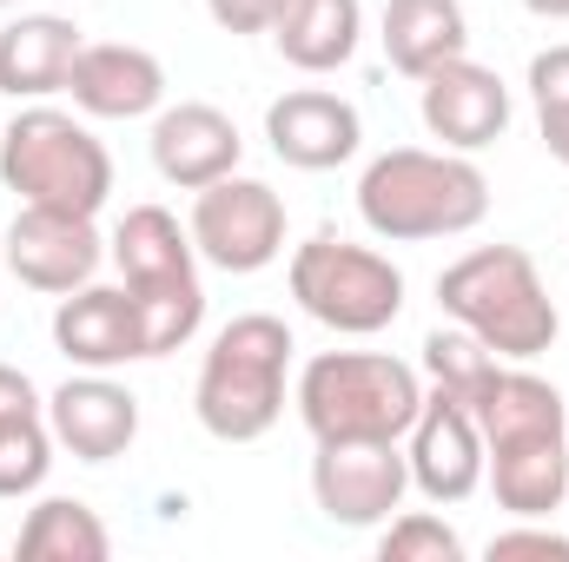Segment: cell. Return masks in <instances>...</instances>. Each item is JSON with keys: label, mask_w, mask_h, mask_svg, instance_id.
<instances>
[{"label": "cell", "mask_w": 569, "mask_h": 562, "mask_svg": "<svg viewBox=\"0 0 569 562\" xmlns=\"http://www.w3.org/2000/svg\"><path fill=\"white\" fill-rule=\"evenodd\" d=\"M358 212L371 232L385 239H443V232H470L490 212V179L470 159L425 152V145H398L385 159H371V172L358 179Z\"/></svg>", "instance_id": "cell-1"}, {"label": "cell", "mask_w": 569, "mask_h": 562, "mask_svg": "<svg viewBox=\"0 0 569 562\" xmlns=\"http://www.w3.org/2000/svg\"><path fill=\"white\" fill-rule=\"evenodd\" d=\"M437 304L477 331L497 358H537L557 344V304L537 279V259L523 245H477L463 252L443 279H437Z\"/></svg>", "instance_id": "cell-2"}, {"label": "cell", "mask_w": 569, "mask_h": 562, "mask_svg": "<svg viewBox=\"0 0 569 562\" xmlns=\"http://www.w3.org/2000/svg\"><path fill=\"white\" fill-rule=\"evenodd\" d=\"M284 358H291V331L272 311H246L232 318L199 371V423L226 443H252L266 436L284 411Z\"/></svg>", "instance_id": "cell-3"}, {"label": "cell", "mask_w": 569, "mask_h": 562, "mask_svg": "<svg viewBox=\"0 0 569 562\" xmlns=\"http://www.w3.org/2000/svg\"><path fill=\"white\" fill-rule=\"evenodd\" d=\"M418 371L398 358H371V351H325L305 364L298 378V411L311 423L318 443L331 436H405L418 423Z\"/></svg>", "instance_id": "cell-4"}, {"label": "cell", "mask_w": 569, "mask_h": 562, "mask_svg": "<svg viewBox=\"0 0 569 562\" xmlns=\"http://www.w3.org/2000/svg\"><path fill=\"white\" fill-rule=\"evenodd\" d=\"M0 179L7 192H20L27 205H53V212H100L113 192V159L80 120L33 107L0 133Z\"/></svg>", "instance_id": "cell-5"}, {"label": "cell", "mask_w": 569, "mask_h": 562, "mask_svg": "<svg viewBox=\"0 0 569 562\" xmlns=\"http://www.w3.org/2000/svg\"><path fill=\"white\" fill-rule=\"evenodd\" d=\"M291 298L318 324L351 331V338H371V331H385L405 311V272L385 252H371V245H351V239L318 232L291 259Z\"/></svg>", "instance_id": "cell-6"}, {"label": "cell", "mask_w": 569, "mask_h": 562, "mask_svg": "<svg viewBox=\"0 0 569 562\" xmlns=\"http://www.w3.org/2000/svg\"><path fill=\"white\" fill-rule=\"evenodd\" d=\"M411 483V456L391 436H331L311 456V496L331 523H385Z\"/></svg>", "instance_id": "cell-7"}, {"label": "cell", "mask_w": 569, "mask_h": 562, "mask_svg": "<svg viewBox=\"0 0 569 562\" xmlns=\"http://www.w3.org/2000/svg\"><path fill=\"white\" fill-rule=\"evenodd\" d=\"M192 245L226 265V272H259L272 265L284 245V205L272 185L259 179H212L199 185V205H192Z\"/></svg>", "instance_id": "cell-8"}, {"label": "cell", "mask_w": 569, "mask_h": 562, "mask_svg": "<svg viewBox=\"0 0 569 562\" xmlns=\"http://www.w3.org/2000/svg\"><path fill=\"white\" fill-rule=\"evenodd\" d=\"M411 476L430 503H463L483 476V430L457 391H430L411 423Z\"/></svg>", "instance_id": "cell-9"}, {"label": "cell", "mask_w": 569, "mask_h": 562, "mask_svg": "<svg viewBox=\"0 0 569 562\" xmlns=\"http://www.w3.org/2000/svg\"><path fill=\"white\" fill-rule=\"evenodd\" d=\"M7 265L13 279L33 291H73L93 279L100 265V232L87 212H53V205H27L7 232Z\"/></svg>", "instance_id": "cell-10"}, {"label": "cell", "mask_w": 569, "mask_h": 562, "mask_svg": "<svg viewBox=\"0 0 569 562\" xmlns=\"http://www.w3.org/2000/svg\"><path fill=\"white\" fill-rule=\"evenodd\" d=\"M425 127L457 152H477L510 127V87L477 60H443L425 73Z\"/></svg>", "instance_id": "cell-11"}, {"label": "cell", "mask_w": 569, "mask_h": 562, "mask_svg": "<svg viewBox=\"0 0 569 562\" xmlns=\"http://www.w3.org/2000/svg\"><path fill=\"white\" fill-rule=\"evenodd\" d=\"M53 344L87 364V371H107V364H127V358H146V318L133 284H93L80 298H67L53 311Z\"/></svg>", "instance_id": "cell-12"}, {"label": "cell", "mask_w": 569, "mask_h": 562, "mask_svg": "<svg viewBox=\"0 0 569 562\" xmlns=\"http://www.w3.org/2000/svg\"><path fill=\"white\" fill-rule=\"evenodd\" d=\"M266 140L284 165H305V172H325V165H345L358 152V107L338 100V93H318V87H298L272 100L266 113Z\"/></svg>", "instance_id": "cell-13"}, {"label": "cell", "mask_w": 569, "mask_h": 562, "mask_svg": "<svg viewBox=\"0 0 569 562\" xmlns=\"http://www.w3.org/2000/svg\"><path fill=\"white\" fill-rule=\"evenodd\" d=\"M67 87H73V100H80L87 113H100V120H140V113L159 107L166 73H159V60H152L146 47H133V40H93V47L73 53Z\"/></svg>", "instance_id": "cell-14"}, {"label": "cell", "mask_w": 569, "mask_h": 562, "mask_svg": "<svg viewBox=\"0 0 569 562\" xmlns=\"http://www.w3.org/2000/svg\"><path fill=\"white\" fill-rule=\"evenodd\" d=\"M239 152H246L239 127H232L219 107H206V100H186V107L159 113V127H152V159H159V172H166L172 185H186V192L226 179V172L239 165Z\"/></svg>", "instance_id": "cell-15"}, {"label": "cell", "mask_w": 569, "mask_h": 562, "mask_svg": "<svg viewBox=\"0 0 569 562\" xmlns=\"http://www.w3.org/2000/svg\"><path fill=\"white\" fill-rule=\"evenodd\" d=\"M47 411H53V436L87 463H107L140 436V398L120 391L113 378H67Z\"/></svg>", "instance_id": "cell-16"}, {"label": "cell", "mask_w": 569, "mask_h": 562, "mask_svg": "<svg viewBox=\"0 0 569 562\" xmlns=\"http://www.w3.org/2000/svg\"><path fill=\"white\" fill-rule=\"evenodd\" d=\"M490 470H497V503L517 516H550L569 496V443L563 430H523V436H497L490 443Z\"/></svg>", "instance_id": "cell-17"}, {"label": "cell", "mask_w": 569, "mask_h": 562, "mask_svg": "<svg viewBox=\"0 0 569 562\" xmlns=\"http://www.w3.org/2000/svg\"><path fill=\"white\" fill-rule=\"evenodd\" d=\"M113 259L127 284L152 298V291H199V272H192V245L179 232V219L166 205H133L113 232Z\"/></svg>", "instance_id": "cell-18"}, {"label": "cell", "mask_w": 569, "mask_h": 562, "mask_svg": "<svg viewBox=\"0 0 569 562\" xmlns=\"http://www.w3.org/2000/svg\"><path fill=\"white\" fill-rule=\"evenodd\" d=\"M73 53H80V27L60 20V13H27L0 33V87L20 100V93H53L67 87L73 73Z\"/></svg>", "instance_id": "cell-19"}, {"label": "cell", "mask_w": 569, "mask_h": 562, "mask_svg": "<svg viewBox=\"0 0 569 562\" xmlns=\"http://www.w3.org/2000/svg\"><path fill=\"white\" fill-rule=\"evenodd\" d=\"M463 7L457 0H385V53L398 73L425 80L430 67L463 53Z\"/></svg>", "instance_id": "cell-20"}, {"label": "cell", "mask_w": 569, "mask_h": 562, "mask_svg": "<svg viewBox=\"0 0 569 562\" xmlns=\"http://www.w3.org/2000/svg\"><path fill=\"white\" fill-rule=\"evenodd\" d=\"M358 0H284L279 53L298 73H331L358 53Z\"/></svg>", "instance_id": "cell-21"}, {"label": "cell", "mask_w": 569, "mask_h": 562, "mask_svg": "<svg viewBox=\"0 0 569 562\" xmlns=\"http://www.w3.org/2000/svg\"><path fill=\"white\" fill-rule=\"evenodd\" d=\"M20 562H107V530L87 503L53 496L27 516L20 530Z\"/></svg>", "instance_id": "cell-22"}, {"label": "cell", "mask_w": 569, "mask_h": 562, "mask_svg": "<svg viewBox=\"0 0 569 562\" xmlns=\"http://www.w3.org/2000/svg\"><path fill=\"white\" fill-rule=\"evenodd\" d=\"M425 371L443 391H457V398L470 404V398L497 378V351H490L477 331H463V324H457V331H430L425 338Z\"/></svg>", "instance_id": "cell-23"}, {"label": "cell", "mask_w": 569, "mask_h": 562, "mask_svg": "<svg viewBox=\"0 0 569 562\" xmlns=\"http://www.w3.org/2000/svg\"><path fill=\"white\" fill-rule=\"evenodd\" d=\"M47 423L40 411H20V418H0V496H27L40 476H47Z\"/></svg>", "instance_id": "cell-24"}, {"label": "cell", "mask_w": 569, "mask_h": 562, "mask_svg": "<svg viewBox=\"0 0 569 562\" xmlns=\"http://www.w3.org/2000/svg\"><path fill=\"white\" fill-rule=\"evenodd\" d=\"M530 93H537L543 145L569 165V47H543V53L530 60Z\"/></svg>", "instance_id": "cell-25"}, {"label": "cell", "mask_w": 569, "mask_h": 562, "mask_svg": "<svg viewBox=\"0 0 569 562\" xmlns=\"http://www.w3.org/2000/svg\"><path fill=\"white\" fill-rule=\"evenodd\" d=\"M457 556H463V543L437 516H405L385 536V562H457Z\"/></svg>", "instance_id": "cell-26"}, {"label": "cell", "mask_w": 569, "mask_h": 562, "mask_svg": "<svg viewBox=\"0 0 569 562\" xmlns=\"http://www.w3.org/2000/svg\"><path fill=\"white\" fill-rule=\"evenodd\" d=\"M569 562V536L550 530H510V536H490V562Z\"/></svg>", "instance_id": "cell-27"}, {"label": "cell", "mask_w": 569, "mask_h": 562, "mask_svg": "<svg viewBox=\"0 0 569 562\" xmlns=\"http://www.w3.org/2000/svg\"><path fill=\"white\" fill-rule=\"evenodd\" d=\"M212 7V20L226 27V33H266V27H279L284 0H206Z\"/></svg>", "instance_id": "cell-28"}, {"label": "cell", "mask_w": 569, "mask_h": 562, "mask_svg": "<svg viewBox=\"0 0 569 562\" xmlns=\"http://www.w3.org/2000/svg\"><path fill=\"white\" fill-rule=\"evenodd\" d=\"M20 411H40V398H33V384H27V371L0 364V418H20Z\"/></svg>", "instance_id": "cell-29"}, {"label": "cell", "mask_w": 569, "mask_h": 562, "mask_svg": "<svg viewBox=\"0 0 569 562\" xmlns=\"http://www.w3.org/2000/svg\"><path fill=\"white\" fill-rule=\"evenodd\" d=\"M530 13H543V20H569V0H523Z\"/></svg>", "instance_id": "cell-30"}]
</instances>
